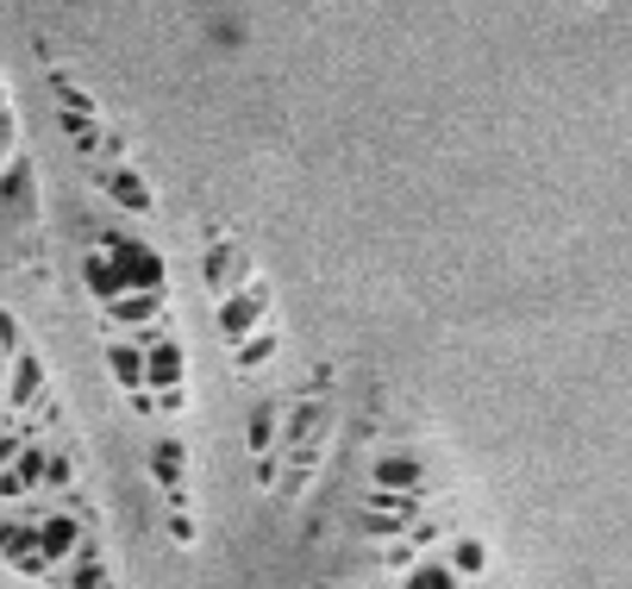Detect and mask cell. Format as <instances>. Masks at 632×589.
Returning a JSON list of instances; mask_svg holds the SVG:
<instances>
[{
  "mask_svg": "<svg viewBox=\"0 0 632 589\" xmlns=\"http://www.w3.org/2000/svg\"><path fill=\"white\" fill-rule=\"evenodd\" d=\"M376 490H401V495H420L426 490V464L407 452H388L376 458Z\"/></svg>",
  "mask_w": 632,
  "mask_h": 589,
  "instance_id": "6da1fadb",
  "label": "cell"
},
{
  "mask_svg": "<svg viewBox=\"0 0 632 589\" xmlns=\"http://www.w3.org/2000/svg\"><path fill=\"white\" fill-rule=\"evenodd\" d=\"M107 357H114L119 389L144 395V345H138V339H114V345H107Z\"/></svg>",
  "mask_w": 632,
  "mask_h": 589,
  "instance_id": "7a4b0ae2",
  "label": "cell"
},
{
  "mask_svg": "<svg viewBox=\"0 0 632 589\" xmlns=\"http://www.w3.org/2000/svg\"><path fill=\"white\" fill-rule=\"evenodd\" d=\"M444 565L458 570V583H482V577H489V546H482V539H451Z\"/></svg>",
  "mask_w": 632,
  "mask_h": 589,
  "instance_id": "3957f363",
  "label": "cell"
},
{
  "mask_svg": "<svg viewBox=\"0 0 632 589\" xmlns=\"http://www.w3.org/2000/svg\"><path fill=\"white\" fill-rule=\"evenodd\" d=\"M257 314H264V294H245V301H226V308H219V326H226V339H245L250 326H257Z\"/></svg>",
  "mask_w": 632,
  "mask_h": 589,
  "instance_id": "277c9868",
  "label": "cell"
},
{
  "mask_svg": "<svg viewBox=\"0 0 632 589\" xmlns=\"http://www.w3.org/2000/svg\"><path fill=\"white\" fill-rule=\"evenodd\" d=\"M407 589H463L458 570L444 565V558H420V565L407 570Z\"/></svg>",
  "mask_w": 632,
  "mask_h": 589,
  "instance_id": "5b68a950",
  "label": "cell"
},
{
  "mask_svg": "<svg viewBox=\"0 0 632 589\" xmlns=\"http://www.w3.org/2000/svg\"><path fill=\"white\" fill-rule=\"evenodd\" d=\"M276 420H282V408H257V420H250V452L257 458L276 452Z\"/></svg>",
  "mask_w": 632,
  "mask_h": 589,
  "instance_id": "8992f818",
  "label": "cell"
},
{
  "mask_svg": "<svg viewBox=\"0 0 632 589\" xmlns=\"http://www.w3.org/2000/svg\"><path fill=\"white\" fill-rule=\"evenodd\" d=\"M269 352H276V333H257V339L245 345V352H238V364H245V371H257V364H264Z\"/></svg>",
  "mask_w": 632,
  "mask_h": 589,
  "instance_id": "52a82bcc",
  "label": "cell"
}]
</instances>
